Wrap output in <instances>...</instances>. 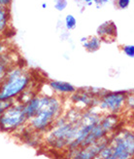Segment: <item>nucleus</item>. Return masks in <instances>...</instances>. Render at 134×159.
<instances>
[{
  "mask_svg": "<svg viewBox=\"0 0 134 159\" xmlns=\"http://www.w3.org/2000/svg\"><path fill=\"white\" fill-rule=\"evenodd\" d=\"M83 110L71 109L65 116H59L55 120L50 130L45 141L49 147L54 149H64L73 143L77 132L80 127V118Z\"/></svg>",
  "mask_w": 134,
  "mask_h": 159,
  "instance_id": "nucleus-1",
  "label": "nucleus"
},
{
  "mask_svg": "<svg viewBox=\"0 0 134 159\" xmlns=\"http://www.w3.org/2000/svg\"><path fill=\"white\" fill-rule=\"evenodd\" d=\"M62 102L54 95H41L40 106L31 119L28 120L32 131L38 133L47 132L61 115Z\"/></svg>",
  "mask_w": 134,
  "mask_h": 159,
  "instance_id": "nucleus-2",
  "label": "nucleus"
},
{
  "mask_svg": "<svg viewBox=\"0 0 134 159\" xmlns=\"http://www.w3.org/2000/svg\"><path fill=\"white\" fill-rule=\"evenodd\" d=\"M30 71L23 66H13L0 84V100H15L31 85Z\"/></svg>",
  "mask_w": 134,
  "mask_h": 159,
  "instance_id": "nucleus-3",
  "label": "nucleus"
},
{
  "mask_svg": "<svg viewBox=\"0 0 134 159\" xmlns=\"http://www.w3.org/2000/svg\"><path fill=\"white\" fill-rule=\"evenodd\" d=\"M113 152L107 159H132L134 153V135L130 130L123 129L110 139Z\"/></svg>",
  "mask_w": 134,
  "mask_h": 159,
  "instance_id": "nucleus-4",
  "label": "nucleus"
},
{
  "mask_svg": "<svg viewBox=\"0 0 134 159\" xmlns=\"http://www.w3.org/2000/svg\"><path fill=\"white\" fill-rule=\"evenodd\" d=\"M27 122L24 103L15 102L0 115V129L4 132H15Z\"/></svg>",
  "mask_w": 134,
  "mask_h": 159,
  "instance_id": "nucleus-5",
  "label": "nucleus"
},
{
  "mask_svg": "<svg viewBox=\"0 0 134 159\" xmlns=\"http://www.w3.org/2000/svg\"><path fill=\"white\" fill-rule=\"evenodd\" d=\"M95 107L93 108H88L84 109L82 111L81 118H80V127L78 132H77L76 138L73 143L69 144V147L67 148V150H74L76 148H78L82 146L83 142L87 138V136L89 134L96 124L99 122L102 114L100 112L96 111L94 109Z\"/></svg>",
  "mask_w": 134,
  "mask_h": 159,
  "instance_id": "nucleus-6",
  "label": "nucleus"
},
{
  "mask_svg": "<svg viewBox=\"0 0 134 159\" xmlns=\"http://www.w3.org/2000/svg\"><path fill=\"white\" fill-rule=\"evenodd\" d=\"M125 91L109 92L106 91L100 98L98 106L102 111L111 114H119L125 107V99L128 96Z\"/></svg>",
  "mask_w": 134,
  "mask_h": 159,
  "instance_id": "nucleus-7",
  "label": "nucleus"
},
{
  "mask_svg": "<svg viewBox=\"0 0 134 159\" xmlns=\"http://www.w3.org/2000/svg\"><path fill=\"white\" fill-rule=\"evenodd\" d=\"M110 143V138L104 137L88 146L80 147L74 150L69 151V159H94L100 151Z\"/></svg>",
  "mask_w": 134,
  "mask_h": 159,
  "instance_id": "nucleus-8",
  "label": "nucleus"
},
{
  "mask_svg": "<svg viewBox=\"0 0 134 159\" xmlns=\"http://www.w3.org/2000/svg\"><path fill=\"white\" fill-rule=\"evenodd\" d=\"M70 99L76 106V108L80 110L95 107L99 102V97L95 96L89 88L76 90L73 94H71Z\"/></svg>",
  "mask_w": 134,
  "mask_h": 159,
  "instance_id": "nucleus-9",
  "label": "nucleus"
},
{
  "mask_svg": "<svg viewBox=\"0 0 134 159\" xmlns=\"http://www.w3.org/2000/svg\"><path fill=\"white\" fill-rule=\"evenodd\" d=\"M96 36H98L101 41L105 42H113L118 36V27L113 20H106L98 25L96 29Z\"/></svg>",
  "mask_w": 134,
  "mask_h": 159,
  "instance_id": "nucleus-10",
  "label": "nucleus"
},
{
  "mask_svg": "<svg viewBox=\"0 0 134 159\" xmlns=\"http://www.w3.org/2000/svg\"><path fill=\"white\" fill-rule=\"evenodd\" d=\"M48 85L54 93L58 95H71L77 90L73 84L66 81L51 80Z\"/></svg>",
  "mask_w": 134,
  "mask_h": 159,
  "instance_id": "nucleus-11",
  "label": "nucleus"
},
{
  "mask_svg": "<svg viewBox=\"0 0 134 159\" xmlns=\"http://www.w3.org/2000/svg\"><path fill=\"white\" fill-rule=\"evenodd\" d=\"M15 55L6 51L4 53H0V84L5 78L7 72L10 68L16 65V61L14 60Z\"/></svg>",
  "mask_w": 134,
  "mask_h": 159,
  "instance_id": "nucleus-12",
  "label": "nucleus"
},
{
  "mask_svg": "<svg viewBox=\"0 0 134 159\" xmlns=\"http://www.w3.org/2000/svg\"><path fill=\"white\" fill-rule=\"evenodd\" d=\"M83 47L89 53H95L100 49L102 41L96 35L84 36L80 39Z\"/></svg>",
  "mask_w": 134,
  "mask_h": 159,
  "instance_id": "nucleus-13",
  "label": "nucleus"
},
{
  "mask_svg": "<svg viewBox=\"0 0 134 159\" xmlns=\"http://www.w3.org/2000/svg\"><path fill=\"white\" fill-rule=\"evenodd\" d=\"M11 24V15L9 8L0 5V37L9 30Z\"/></svg>",
  "mask_w": 134,
  "mask_h": 159,
  "instance_id": "nucleus-14",
  "label": "nucleus"
},
{
  "mask_svg": "<svg viewBox=\"0 0 134 159\" xmlns=\"http://www.w3.org/2000/svg\"><path fill=\"white\" fill-rule=\"evenodd\" d=\"M64 24L67 30H73L77 26V19L73 15H71V14H68L65 17Z\"/></svg>",
  "mask_w": 134,
  "mask_h": 159,
  "instance_id": "nucleus-15",
  "label": "nucleus"
},
{
  "mask_svg": "<svg viewBox=\"0 0 134 159\" xmlns=\"http://www.w3.org/2000/svg\"><path fill=\"white\" fill-rule=\"evenodd\" d=\"M68 1L67 0H54V7L56 11L62 12L67 8Z\"/></svg>",
  "mask_w": 134,
  "mask_h": 159,
  "instance_id": "nucleus-16",
  "label": "nucleus"
},
{
  "mask_svg": "<svg viewBox=\"0 0 134 159\" xmlns=\"http://www.w3.org/2000/svg\"><path fill=\"white\" fill-rule=\"evenodd\" d=\"M16 102L15 100H0V115Z\"/></svg>",
  "mask_w": 134,
  "mask_h": 159,
  "instance_id": "nucleus-17",
  "label": "nucleus"
},
{
  "mask_svg": "<svg viewBox=\"0 0 134 159\" xmlns=\"http://www.w3.org/2000/svg\"><path fill=\"white\" fill-rule=\"evenodd\" d=\"M122 51L125 56H128L131 59L134 58V45H132V44L123 45L122 47Z\"/></svg>",
  "mask_w": 134,
  "mask_h": 159,
  "instance_id": "nucleus-18",
  "label": "nucleus"
},
{
  "mask_svg": "<svg viewBox=\"0 0 134 159\" xmlns=\"http://www.w3.org/2000/svg\"><path fill=\"white\" fill-rule=\"evenodd\" d=\"M130 2L131 0H115V5L119 10H125L129 7Z\"/></svg>",
  "mask_w": 134,
  "mask_h": 159,
  "instance_id": "nucleus-19",
  "label": "nucleus"
},
{
  "mask_svg": "<svg viewBox=\"0 0 134 159\" xmlns=\"http://www.w3.org/2000/svg\"><path fill=\"white\" fill-rule=\"evenodd\" d=\"M125 107H128L129 109H133V95L132 93L128 92L125 99Z\"/></svg>",
  "mask_w": 134,
  "mask_h": 159,
  "instance_id": "nucleus-20",
  "label": "nucleus"
},
{
  "mask_svg": "<svg viewBox=\"0 0 134 159\" xmlns=\"http://www.w3.org/2000/svg\"><path fill=\"white\" fill-rule=\"evenodd\" d=\"M110 0H93V3L96 5V8L99 9L103 5H105L106 3H108Z\"/></svg>",
  "mask_w": 134,
  "mask_h": 159,
  "instance_id": "nucleus-21",
  "label": "nucleus"
},
{
  "mask_svg": "<svg viewBox=\"0 0 134 159\" xmlns=\"http://www.w3.org/2000/svg\"><path fill=\"white\" fill-rule=\"evenodd\" d=\"M12 1L13 0H0V5L6 7V8H9L12 4Z\"/></svg>",
  "mask_w": 134,
  "mask_h": 159,
  "instance_id": "nucleus-22",
  "label": "nucleus"
},
{
  "mask_svg": "<svg viewBox=\"0 0 134 159\" xmlns=\"http://www.w3.org/2000/svg\"><path fill=\"white\" fill-rule=\"evenodd\" d=\"M8 47H7V44L5 42H3L2 40H0V53H4L7 51Z\"/></svg>",
  "mask_w": 134,
  "mask_h": 159,
  "instance_id": "nucleus-23",
  "label": "nucleus"
},
{
  "mask_svg": "<svg viewBox=\"0 0 134 159\" xmlns=\"http://www.w3.org/2000/svg\"><path fill=\"white\" fill-rule=\"evenodd\" d=\"M77 1H79V2H82V3H84V4H86L87 6H90L91 4H93V0H77Z\"/></svg>",
  "mask_w": 134,
  "mask_h": 159,
  "instance_id": "nucleus-24",
  "label": "nucleus"
},
{
  "mask_svg": "<svg viewBox=\"0 0 134 159\" xmlns=\"http://www.w3.org/2000/svg\"><path fill=\"white\" fill-rule=\"evenodd\" d=\"M42 8H43V9H46V8H47V4H46V3H43V4H42Z\"/></svg>",
  "mask_w": 134,
  "mask_h": 159,
  "instance_id": "nucleus-25",
  "label": "nucleus"
}]
</instances>
